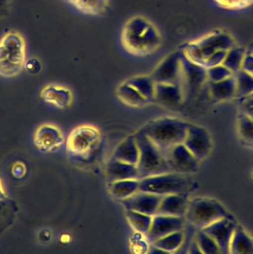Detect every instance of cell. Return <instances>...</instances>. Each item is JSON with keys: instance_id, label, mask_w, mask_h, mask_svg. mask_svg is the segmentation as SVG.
<instances>
[{"instance_id": "6da1fadb", "label": "cell", "mask_w": 253, "mask_h": 254, "mask_svg": "<svg viewBox=\"0 0 253 254\" xmlns=\"http://www.w3.org/2000/svg\"><path fill=\"white\" fill-rule=\"evenodd\" d=\"M120 42L128 54L145 58L160 50L163 38L154 22L144 16L135 15L129 17L122 26Z\"/></svg>"}, {"instance_id": "7a4b0ae2", "label": "cell", "mask_w": 253, "mask_h": 254, "mask_svg": "<svg viewBox=\"0 0 253 254\" xmlns=\"http://www.w3.org/2000/svg\"><path fill=\"white\" fill-rule=\"evenodd\" d=\"M234 45L230 35L220 30L213 31L186 43L182 51L185 59L191 64L208 69L221 65Z\"/></svg>"}, {"instance_id": "3957f363", "label": "cell", "mask_w": 253, "mask_h": 254, "mask_svg": "<svg viewBox=\"0 0 253 254\" xmlns=\"http://www.w3.org/2000/svg\"><path fill=\"white\" fill-rule=\"evenodd\" d=\"M189 126L178 119L163 117L150 122L140 130L165 155L171 148L183 143Z\"/></svg>"}, {"instance_id": "277c9868", "label": "cell", "mask_w": 253, "mask_h": 254, "mask_svg": "<svg viewBox=\"0 0 253 254\" xmlns=\"http://www.w3.org/2000/svg\"><path fill=\"white\" fill-rule=\"evenodd\" d=\"M193 183L188 175L168 172L139 180V191L165 196L168 194H189L193 190Z\"/></svg>"}, {"instance_id": "5b68a950", "label": "cell", "mask_w": 253, "mask_h": 254, "mask_svg": "<svg viewBox=\"0 0 253 254\" xmlns=\"http://www.w3.org/2000/svg\"><path fill=\"white\" fill-rule=\"evenodd\" d=\"M139 150L137 163L140 179L171 172L163 153L141 130L133 135Z\"/></svg>"}, {"instance_id": "8992f818", "label": "cell", "mask_w": 253, "mask_h": 254, "mask_svg": "<svg viewBox=\"0 0 253 254\" xmlns=\"http://www.w3.org/2000/svg\"><path fill=\"white\" fill-rule=\"evenodd\" d=\"M226 208L215 199L196 197L189 200L185 218L193 227L202 230L218 220L231 218Z\"/></svg>"}, {"instance_id": "52a82bcc", "label": "cell", "mask_w": 253, "mask_h": 254, "mask_svg": "<svg viewBox=\"0 0 253 254\" xmlns=\"http://www.w3.org/2000/svg\"><path fill=\"white\" fill-rule=\"evenodd\" d=\"M25 44L17 33L7 34L0 41V75L15 76L25 62Z\"/></svg>"}, {"instance_id": "ba28073f", "label": "cell", "mask_w": 253, "mask_h": 254, "mask_svg": "<svg viewBox=\"0 0 253 254\" xmlns=\"http://www.w3.org/2000/svg\"><path fill=\"white\" fill-rule=\"evenodd\" d=\"M171 172L189 175L196 172L199 160L183 144L176 145L165 155Z\"/></svg>"}, {"instance_id": "9c48e42d", "label": "cell", "mask_w": 253, "mask_h": 254, "mask_svg": "<svg viewBox=\"0 0 253 254\" xmlns=\"http://www.w3.org/2000/svg\"><path fill=\"white\" fill-rule=\"evenodd\" d=\"M183 145L198 160L205 158L211 151V136L203 127L189 124Z\"/></svg>"}, {"instance_id": "30bf717a", "label": "cell", "mask_w": 253, "mask_h": 254, "mask_svg": "<svg viewBox=\"0 0 253 254\" xmlns=\"http://www.w3.org/2000/svg\"><path fill=\"white\" fill-rule=\"evenodd\" d=\"M185 217L170 216L156 215L152 218L151 225L146 238L150 243L171 233L183 230L185 227Z\"/></svg>"}, {"instance_id": "8fae6325", "label": "cell", "mask_w": 253, "mask_h": 254, "mask_svg": "<svg viewBox=\"0 0 253 254\" xmlns=\"http://www.w3.org/2000/svg\"><path fill=\"white\" fill-rule=\"evenodd\" d=\"M236 226L233 217H231L218 220L202 230L217 242L221 254H229L231 240Z\"/></svg>"}, {"instance_id": "7c38bea8", "label": "cell", "mask_w": 253, "mask_h": 254, "mask_svg": "<svg viewBox=\"0 0 253 254\" xmlns=\"http://www.w3.org/2000/svg\"><path fill=\"white\" fill-rule=\"evenodd\" d=\"M162 196L138 190L130 197L122 200L126 210H132L146 215H156Z\"/></svg>"}, {"instance_id": "4fadbf2b", "label": "cell", "mask_w": 253, "mask_h": 254, "mask_svg": "<svg viewBox=\"0 0 253 254\" xmlns=\"http://www.w3.org/2000/svg\"><path fill=\"white\" fill-rule=\"evenodd\" d=\"M189 201L187 194H174L162 196L156 214L185 217Z\"/></svg>"}, {"instance_id": "5bb4252c", "label": "cell", "mask_w": 253, "mask_h": 254, "mask_svg": "<svg viewBox=\"0 0 253 254\" xmlns=\"http://www.w3.org/2000/svg\"><path fill=\"white\" fill-rule=\"evenodd\" d=\"M107 176L110 183L123 180H140L137 166L114 159L109 161L107 166Z\"/></svg>"}, {"instance_id": "9a60e30c", "label": "cell", "mask_w": 253, "mask_h": 254, "mask_svg": "<svg viewBox=\"0 0 253 254\" xmlns=\"http://www.w3.org/2000/svg\"><path fill=\"white\" fill-rule=\"evenodd\" d=\"M138 157L139 150L136 141L134 136H130L118 145L113 152L112 159L137 166Z\"/></svg>"}, {"instance_id": "2e32d148", "label": "cell", "mask_w": 253, "mask_h": 254, "mask_svg": "<svg viewBox=\"0 0 253 254\" xmlns=\"http://www.w3.org/2000/svg\"><path fill=\"white\" fill-rule=\"evenodd\" d=\"M154 101L168 108H175L182 101V93L177 84H156Z\"/></svg>"}, {"instance_id": "e0dca14e", "label": "cell", "mask_w": 253, "mask_h": 254, "mask_svg": "<svg viewBox=\"0 0 253 254\" xmlns=\"http://www.w3.org/2000/svg\"><path fill=\"white\" fill-rule=\"evenodd\" d=\"M78 12L89 16L98 17L107 12L110 7V0H65Z\"/></svg>"}, {"instance_id": "ac0fdd59", "label": "cell", "mask_w": 253, "mask_h": 254, "mask_svg": "<svg viewBox=\"0 0 253 254\" xmlns=\"http://www.w3.org/2000/svg\"><path fill=\"white\" fill-rule=\"evenodd\" d=\"M62 142L59 132L53 127L43 126L39 127L34 135V145L42 151H49Z\"/></svg>"}, {"instance_id": "d6986e66", "label": "cell", "mask_w": 253, "mask_h": 254, "mask_svg": "<svg viewBox=\"0 0 253 254\" xmlns=\"http://www.w3.org/2000/svg\"><path fill=\"white\" fill-rule=\"evenodd\" d=\"M229 254H253V239L239 224H237L234 231Z\"/></svg>"}, {"instance_id": "ffe728a7", "label": "cell", "mask_w": 253, "mask_h": 254, "mask_svg": "<svg viewBox=\"0 0 253 254\" xmlns=\"http://www.w3.org/2000/svg\"><path fill=\"white\" fill-rule=\"evenodd\" d=\"M41 98L47 103L63 107L71 101V93L66 87L60 85H48L43 89Z\"/></svg>"}, {"instance_id": "44dd1931", "label": "cell", "mask_w": 253, "mask_h": 254, "mask_svg": "<svg viewBox=\"0 0 253 254\" xmlns=\"http://www.w3.org/2000/svg\"><path fill=\"white\" fill-rule=\"evenodd\" d=\"M139 190V180H123L110 183L109 191L118 200H122L130 197Z\"/></svg>"}, {"instance_id": "7402d4cb", "label": "cell", "mask_w": 253, "mask_h": 254, "mask_svg": "<svg viewBox=\"0 0 253 254\" xmlns=\"http://www.w3.org/2000/svg\"><path fill=\"white\" fill-rule=\"evenodd\" d=\"M133 87L147 102L154 100L156 83L153 77L149 75H136L125 80Z\"/></svg>"}, {"instance_id": "603a6c76", "label": "cell", "mask_w": 253, "mask_h": 254, "mask_svg": "<svg viewBox=\"0 0 253 254\" xmlns=\"http://www.w3.org/2000/svg\"><path fill=\"white\" fill-rule=\"evenodd\" d=\"M118 97L126 105L141 107L148 103L147 100L126 81H123L116 90Z\"/></svg>"}, {"instance_id": "cb8c5ba5", "label": "cell", "mask_w": 253, "mask_h": 254, "mask_svg": "<svg viewBox=\"0 0 253 254\" xmlns=\"http://www.w3.org/2000/svg\"><path fill=\"white\" fill-rule=\"evenodd\" d=\"M211 94L217 100H227L236 96V80L235 77H229L219 82H212Z\"/></svg>"}, {"instance_id": "d4e9b609", "label": "cell", "mask_w": 253, "mask_h": 254, "mask_svg": "<svg viewBox=\"0 0 253 254\" xmlns=\"http://www.w3.org/2000/svg\"><path fill=\"white\" fill-rule=\"evenodd\" d=\"M184 240V233L183 230H180L160 238L151 243V245L162 250L166 254H169V253H175L179 251L183 247Z\"/></svg>"}, {"instance_id": "484cf974", "label": "cell", "mask_w": 253, "mask_h": 254, "mask_svg": "<svg viewBox=\"0 0 253 254\" xmlns=\"http://www.w3.org/2000/svg\"><path fill=\"white\" fill-rule=\"evenodd\" d=\"M96 133L90 129H82L71 136L70 147L74 151H85L95 142Z\"/></svg>"}, {"instance_id": "4316f807", "label": "cell", "mask_w": 253, "mask_h": 254, "mask_svg": "<svg viewBox=\"0 0 253 254\" xmlns=\"http://www.w3.org/2000/svg\"><path fill=\"white\" fill-rule=\"evenodd\" d=\"M126 219L131 227L141 234L145 236L151 225V215L132 210H126Z\"/></svg>"}, {"instance_id": "83f0119b", "label": "cell", "mask_w": 253, "mask_h": 254, "mask_svg": "<svg viewBox=\"0 0 253 254\" xmlns=\"http://www.w3.org/2000/svg\"><path fill=\"white\" fill-rule=\"evenodd\" d=\"M194 239L202 254H221L217 242L203 230H198L195 234Z\"/></svg>"}, {"instance_id": "f1b7e54d", "label": "cell", "mask_w": 253, "mask_h": 254, "mask_svg": "<svg viewBox=\"0 0 253 254\" xmlns=\"http://www.w3.org/2000/svg\"><path fill=\"white\" fill-rule=\"evenodd\" d=\"M236 96L247 97L253 93V75L243 70L236 72Z\"/></svg>"}, {"instance_id": "f546056e", "label": "cell", "mask_w": 253, "mask_h": 254, "mask_svg": "<svg viewBox=\"0 0 253 254\" xmlns=\"http://www.w3.org/2000/svg\"><path fill=\"white\" fill-rule=\"evenodd\" d=\"M238 131L245 142L253 144V121L251 117L241 112L238 119Z\"/></svg>"}, {"instance_id": "4dcf8cb0", "label": "cell", "mask_w": 253, "mask_h": 254, "mask_svg": "<svg viewBox=\"0 0 253 254\" xmlns=\"http://www.w3.org/2000/svg\"><path fill=\"white\" fill-rule=\"evenodd\" d=\"M244 56V51L234 47L228 52L222 65L228 68L232 73H236L241 70Z\"/></svg>"}, {"instance_id": "1f68e13d", "label": "cell", "mask_w": 253, "mask_h": 254, "mask_svg": "<svg viewBox=\"0 0 253 254\" xmlns=\"http://www.w3.org/2000/svg\"><path fill=\"white\" fill-rule=\"evenodd\" d=\"M232 75L233 73L222 64L208 69V78L213 83L223 81Z\"/></svg>"}, {"instance_id": "d6a6232c", "label": "cell", "mask_w": 253, "mask_h": 254, "mask_svg": "<svg viewBox=\"0 0 253 254\" xmlns=\"http://www.w3.org/2000/svg\"><path fill=\"white\" fill-rule=\"evenodd\" d=\"M214 2L221 8L229 10L244 9L253 4V0H214Z\"/></svg>"}, {"instance_id": "836d02e7", "label": "cell", "mask_w": 253, "mask_h": 254, "mask_svg": "<svg viewBox=\"0 0 253 254\" xmlns=\"http://www.w3.org/2000/svg\"><path fill=\"white\" fill-rule=\"evenodd\" d=\"M241 112L244 113L249 117H253V98L246 97L245 100L241 105Z\"/></svg>"}, {"instance_id": "e575fe53", "label": "cell", "mask_w": 253, "mask_h": 254, "mask_svg": "<svg viewBox=\"0 0 253 254\" xmlns=\"http://www.w3.org/2000/svg\"><path fill=\"white\" fill-rule=\"evenodd\" d=\"M38 64V61L35 60V59H32V60H30V62L27 63V64L25 65V67H26L27 70H29L31 73H37V72L40 70V69L34 67V66Z\"/></svg>"}, {"instance_id": "d590c367", "label": "cell", "mask_w": 253, "mask_h": 254, "mask_svg": "<svg viewBox=\"0 0 253 254\" xmlns=\"http://www.w3.org/2000/svg\"><path fill=\"white\" fill-rule=\"evenodd\" d=\"M189 249V253H190V254H202L194 239L192 241L191 243L190 244Z\"/></svg>"}, {"instance_id": "8d00e7d4", "label": "cell", "mask_w": 253, "mask_h": 254, "mask_svg": "<svg viewBox=\"0 0 253 254\" xmlns=\"http://www.w3.org/2000/svg\"><path fill=\"white\" fill-rule=\"evenodd\" d=\"M247 97L253 98V93H252L251 94H250V96H247Z\"/></svg>"}, {"instance_id": "74e56055", "label": "cell", "mask_w": 253, "mask_h": 254, "mask_svg": "<svg viewBox=\"0 0 253 254\" xmlns=\"http://www.w3.org/2000/svg\"><path fill=\"white\" fill-rule=\"evenodd\" d=\"M250 53H252V54H253V48L251 49V50H250Z\"/></svg>"}, {"instance_id": "f35d334b", "label": "cell", "mask_w": 253, "mask_h": 254, "mask_svg": "<svg viewBox=\"0 0 253 254\" xmlns=\"http://www.w3.org/2000/svg\"><path fill=\"white\" fill-rule=\"evenodd\" d=\"M251 118H252V120H253V117H252Z\"/></svg>"}, {"instance_id": "ab89813d", "label": "cell", "mask_w": 253, "mask_h": 254, "mask_svg": "<svg viewBox=\"0 0 253 254\" xmlns=\"http://www.w3.org/2000/svg\"></svg>"}]
</instances>
